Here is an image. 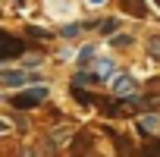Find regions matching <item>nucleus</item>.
<instances>
[{"label": "nucleus", "mask_w": 160, "mask_h": 157, "mask_svg": "<svg viewBox=\"0 0 160 157\" xmlns=\"http://www.w3.org/2000/svg\"><path fill=\"white\" fill-rule=\"evenodd\" d=\"M0 78H3V85H19V82H28V78H25V72H3Z\"/></svg>", "instance_id": "obj_5"}, {"label": "nucleus", "mask_w": 160, "mask_h": 157, "mask_svg": "<svg viewBox=\"0 0 160 157\" xmlns=\"http://www.w3.org/2000/svg\"><path fill=\"white\" fill-rule=\"evenodd\" d=\"M113 91H116V94H132V91H135V78H129V75H116Z\"/></svg>", "instance_id": "obj_4"}, {"label": "nucleus", "mask_w": 160, "mask_h": 157, "mask_svg": "<svg viewBox=\"0 0 160 157\" xmlns=\"http://www.w3.org/2000/svg\"><path fill=\"white\" fill-rule=\"evenodd\" d=\"M138 126H141V132H154L157 129V116H141Z\"/></svg>", "instance_id": "obj_10"}, {"label": "nucleus", "mask_w": 160, "mask_h": 157, "mask_svg": "<svg viewBox=\"0 0 160 157\" xmlns=\"http://www.w3.org/2000/svg\"><path fill=\"white\" fill-rule=\"evenodd\" d=\"M94 82H98V78H94L91 72H78V75H75V85H94Z\"/></svg>", "instance_id": "obj_11"}, {"label": "nucleus", "mask_w": 160, "mask_h": 157, "mask_svg": "<svg viewBox=\"0 0 160 157\" xmlns=\"http://www.w3.org/2000/svg\"><path fill=\"white\" fill-rule=\"evenodd\" d=\"M113 28H116V19H107V22H104V25H101V32H104V35H110V32H113Z\"/></svg>", "instance_id": "obj_14"}, {"label": "nucleus", "mask_w": 160, "mask_h": 157, "mask_svg": "<svg viewBox=\"0 0 160 157\" xmlns=\"http://www.w3.org/2000/svg\"><path fill=\"white\" fill-rule=\"evenodd\" d=\"M148 53H151L154 60H160V35H154V38H148Z\"/></svg>", "instance_id": "obj_7"}, {"label": "nucleus", "mask_w": 160, "mask_h": 157, "mask_svg": "<svg viewBox=\"0 0 160 157\" xmlns=\"http://www.w3.org/2000/svg\"><path fill=\"white\" fill-rule=\"evenodd\" d=\"M0 44H3V50H0V53H3L7 60H10V57H19V53L25 50V41H19V38H13V35H7V32L0 35Z\"/></svg>", "instance_id": "obj_3"}, {"label": "nucleus", "mask_w": 160, "mask_h": 157, "mask_svg": "<svg viewBox=\"0 0 160 157\" xmlns=\"http://www.w3.org/2000/svg\"><path fill=\"white\" fill-rule=\"evenodd\" d=\"M63 35H66V38H72V35H78V25H66V28H63Z\"/></svg>", "instance_id": "obj_16"}, {"label": "nucleus", "mask_w": 160, "mask_h": 157, "mask_svg": "<svg viewBox=\"0 0 160 157\" xmlns=\"http://www.w3.org/2000/svg\"><path fill=\"white\" fill-rule=\"evenodd\" d=\"M113 44H116V47H122V44H132V38H129V35H116V38H113Z\"/></svg>", "instance_id": "obj_15"}, {"label": "nucleus", "mask_w": 160, "mask_h": 157, "mask_svg": "<svg viewBox=\"0 0 160 157\" xmlns=\"http://www.w3.org/2000/svg\"><path fill=\"white\" fill-rule=\"evenodd\" d=\"M132 107H144V110H160V82H154L148 88V94L141 101H132Z\"/></svg>", "instance_id": "obj_2"}, {"label": "nucleus", "mask_w": 160, "mask_h": 157, "mask_svg": "<svg viewBox=\"0 0 160 157\" xmlns=\"http://www.w3.org/2000/svg\"><path fill=\"white\" fill-rule=\"evenodd\" d=\"M66 141H69V132H63V129H60V132L53 135V141H50V144H66Z\"/></svg>", "instance_id": "obj_13"}, {"label": "nucleus", "mask_w": 160, "mask_h": 157, "mask_svg": "<svg viewBox=\"0 0 160 157\" xmlns=\"http://www.w3.org/2000/svg\"><path fill=\"white\" fill-rule=\"evenodd\" d=\"M44 98H47V88H35V91H22V94H16V98H13V107H16V110H28V107L41 104Z\"/></svg>", "instance_id": "obj_1"}, {"label": "nucleus", "mask_w": 160, "mask_h": 157, "mask_svg": "<svg viewBox=\"0 0 160 157\" xmlns=\"http://www.w3.org/2000/svg\"><path fill=\"white\" fill-rule=\"evenodd\" d=\"M122 10H129L132 16H144V7H141V0H122Z\"/></svg>", "instance_id": "obj_6"}, {"label": "nucleus", "mask_w": 160, "mask_h": 157, "mask_svg": "<svg viewBox=\"0 0 160 157\" xmlns=\"http://www.w3.org/2000/svg\"><path fill=\"white\" fill-rule=\"evenodd\" d=\"M22 157H38V151L35 148H22Z\"/></svg>", "instance_id": "obj_17"}, {"label": "nucleus", "mask_w": 160, "mask_h": 157, "mask_svg": "<svg viewBox=\"0 0 160 157\" xmlns=\"http://www.w3.org/2000/svg\"><path fill=\"white\" fill-rule=\"evenodd\" d=\"M113 72V63H98V78L101 75H110Z\"/></svg>", "instance_id": "obj_12"}, {"label": "nucleus", "mask_w": 160, "mask_h": 157, "mask_svg": "<svg viewBox=\"0 0 160 157\" xmlns=\"http://www.w3.org/2000/svg\"><path fill=\"white\" fill-rule=\"evenodd\" d=\"M141 157H160V141H148L141 148Z\"/></svg>", "instance_id": "obj_8"}, {"label": "nucleus", "mask_w": 160, "mask_h": 157, "mask_svg": "<svg viewBox=\"0 0 160 157\" xmlns=\"http://www.w3.org/2000/svg\"><path fill=\"white\" fill-rule=\"evenodd\" d=\"M72 94H75V101H82V104H98L88 91H82V88H78V85H72Z\"/></svg>", "instance_id": "obj_9"}, {"label": "nucleus", "mask_w": 160, "mask_h": 157, "mask_svg": "<svg viewBox=\"0 0 160 157\" xmlns=\"http://www.w3.org/2000/svg\"><path fill=\"white\" fill-rule=\"evenodd\" d=\"M91 3H104V0H91Z\"/></svg>", "instance_id": "obj_18"}]
</instances>
